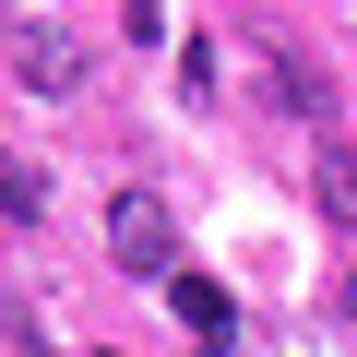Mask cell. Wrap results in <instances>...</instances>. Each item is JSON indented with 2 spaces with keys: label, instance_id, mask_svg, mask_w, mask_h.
I'll return each instance as SVG.
<instances>
[{
  "label": "cell",
  "instance_id": "obj_1",
  "mask_svg": "<svg viewBox=\"0 0 357 357\" xmlns=\"http://www.w3.org/2000/svg\"><path fill=\"white\" fill-rule=\"evenodd\" d=\"M0 60H13V84L24 96H84V36H60V24H36V13H0Z\"/></svg>",
  "mask_w": 357,
  "mask_h": 357
},
{
  "label": "cell",
  "instance_id": "obj_2",
  "mask_svg": "<svg viewBox=\"0 0 357 357\" xmlns=\"http://www.w3.org/2000/svg\"><path fill=\"white\" fill-rule=\"evenodd\" d=\"M107 262L143 274V286L167 274V203H155V191H119V203H107Z\"/></svg>",
  "mask_w": 357,
  "mask_h": 357
},
{
  "label": "cell",
  "instance_id": "obj_3",
  "mask_svg": "<svg viewBox=\"0 0 357 357\" xmlns=\"http://www.w3.org/2000/svg\"><path fill=\"white\" fill-rule=\"evenodd\" d=\"M262 72H274V96H286V107H298V119H333V72H321V60H310V48H274V60H262Z\"/></svg>",
  "mask_w": 357,
  "mask_h": 357
},
{
  "label": "cell",
  "instance_id": "obj_4",
  "mask_svg": "<svg viewBox=\"0 0 357 357\" xmlns=\"http://www.w3.org/2000/svg\"><path fill=\"white\" fill-rule=\"evenodd\" d=\"M0 215H13V227H36V215H48V167H36L24 143H0Z\"/></svg>",
  "mask_w": 357,
  "mask_h": 357
},
{
  "label": "cell",
  "instance_id": "obj_5",
  "mask_svg": "<svg viewBox=\"0 0 357 357\" xmlns=\"http://www.w3.org/2000/svg\"><path fill=\"white\" fill-rule=\"evenodd\" d=\"M167 298H178V321H191L203 345H227V286H203V274H167Z\"/></svg>",
  "mask_w": 357,
  "mask_h": 357
},
{
  "label": "cell",
  "instance_id": "obj_6",
  "mask_svg": "<svg viewBox=\"0 0 357 357\" xmlns=\"http://www.w3.org/2000/svg\"><path fill=\"white\" fill-rule=\"evenodd\" d=\"M310 191H321V215H345V227H357V155H345V143H321Z\"/></svg>",
  "mask_w": 357,
  "mask_h": 357
},
{
  "label": "cell",
  "instance_id": "obj_7",
  "mask_svg": "<svg viewBox=\"0 0 357 357\" xmlns=\"http://www.w3.org/2000/svg\"><path fill=\"white\" fill-rule=\"evenodd\" d=\"M0 333H13V357H60V333L36 321V298H0Z\"/></svg>",
  "mask_w": 357,
  "mask_h": 357
}]
</instances>
